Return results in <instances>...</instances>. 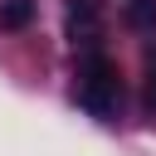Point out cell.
I'll return each instance as SVG.
<instances>
[{
    "label": "cell",
    "instance_id": "cell-1",
    "mask_svg": "<svg viewBox=\"0 0 156 156\" xmlns=\"http://www.w3.org/2000/svg\"><path fill=\"white\" fill-rule=\"evenodd\" d=\"M73 98H78V107H88L93 117H112L117 112V102H122V78H117V63L112 58H102V54H93L83 68H78V88H73Z\"/></svg>",
    "mask_w": 156,
    "mask_h": 156
},
{
    "label": "cell",
    "instance_id": "cell-2",
    "mask_svg": "<svg viewBox=\"0 0 156 156\" xmlns=\"http://www.w3.org/2000/svg\"><path fill=\"white\" fill-rule=\"evenodd\" d=\"M98 29H102V0H68V39L88 44L98 39Z\"/></svg>",
    "mask_w": 156,
    "mask_h": 156
},
{
    "label": "cell",
    "instance_id": "cell-3",
    "mask_svg": "<svg viewBox=\"0 0 156 156\" xmlns=\"http://www.w3.org/2000/svg\"><path fill=\"white\" fill-rule=\"evenodd\" d=\"M29 20H34V0H5L0 5V24L5 29H24Z\"/></svg>",
    "mask_w": 156,
    "mask_h": 156
},
{
    "label": "cell",
    "instance_id": "cell-4",
    "mask_svg": "<svg viewBox=\"0 0 156 156\" xmlns=\"http://www.w3.org/2000/svg\"><path fill=\"white\" fill-rule=\"evenodd\" d=\"M122 20H127L132 29H156V0H127Z\"/></svg>",
    "mask_w": 156,
    "mask_h": 156
},
{
    "label": "cell",
    "instance_id": "cell-5",
    "mask_svg": "<svg viewBox=\"0 0 156 156\" xmlns=\"http://www.w3.org/2000/svg\"><path fill=\"white\" fill-rule=\"evenodd\" d=\"M141 107H146V112H156V68L146 73V93H141Z\"/></svg>",
    "mask_w": 156,
    "mask_h": 156
}]
</instances>
